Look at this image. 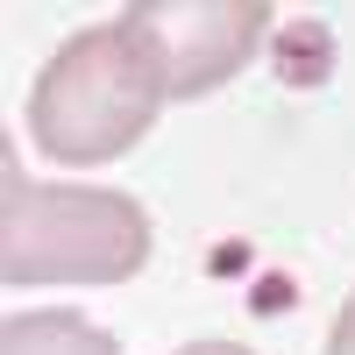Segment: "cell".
Masks as SVG:
<instances>
[{"instance_id":"cell-5","label":"cell","mask_w":355,"mask_h":355,"mask_svg":"<svg viewBox=\"0 0 355 355\" xmlns=\"http://www.w3.org/2000/svg\"><path fill=\"white\" fill-rule=\"evenodd\" d=\"M327 355H355V291H348V306H341L334 334H327Z\"/></svg>"},{"instance_id":"cell-2","label":"cell","mask_w":355,"mask_h":355,"mask_svg":"<svg viewBox=\"0 0 355 355\" xmlns=\"http://www.w3.org/2000/svg\"><path fill=\"white\" fill-rule=\"evenodd\" d=\"M142 263H150V214L128 192L8 178V206H0V277H8V291L128 284Z\"/></svg>"},{"instance_id":"cell-1","label":"cell","mask_w":355,"mask_h":355,"mask_svg":"<svg viewBox=\"0 0 355 355\" xmlns=\"http://www.w3.org/2000/svg\"><path fill=\"white\" fill-rule=\"evenodd\" d=\"M164 100L171 85L157 50L114 15L107 28H78L71 43H57V57L36 71L28 135L50 164H114L157 128Z\"/></svg>"},{"instance_id":"cell-6","label":"cell","mask_w":355,"mask_h":355,"mask_svg":"<svg viewBox=\"0 0 355 355\" xmlns=\"http://www.w3.org/2000/svg\"><path fill=\"white\" fill-rule=\"evenodd\" d=\"M178 355H249V348H234V341H192V348H178Z\"/></svg>"},{"instance_id":"cell-4","label":"cell","mask_w":355,"mask_h":355,"mask_svg":"<svg viewBox=\"0 0 355 355\" xmlns=\"http://www.w3.org/2000/svg\"><path fill=\"white\" fill-rule=\"evenodd\" d=\"M0 355H121V348L93 320H78L64 306H43V313H15L0 327Z\"/></svg>"},{"instance_id":"cell-3","label":"cell","mask_w":355,"mask_h":355,"mask_svg":"<svg viewBox=\"0 0 355 355\" xmlns=\"http://www.w3.org/2000/svg\"><path fill=\"white\" fill-rule=\"evenodd\" d=\"M121 21L142 28V43L157 50L171 100H199L249 64L277 15L270 0H135Z\"/></svg>"}]
</instances>
